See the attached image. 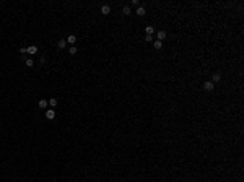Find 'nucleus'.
Segmentation results:
<instances>
[{"mask_svg": "<svg viewBox=\"0 0 244 182\" xmlns=\"http://www.w3.org/2000/svg\"><path fill=\"white\" fill-rule=\"evenodd\" d=\"M145 31H147V34H153V33H155V28H151V26H147V28H145Z\"/></svg>", "mask_w": 244, "mask_h": 182, "instance_id": "nucleus-14", "label": "nucleus"}, {"mask_svg": "<svg viewBox=\"0 0 244 182\" xmlns=\"http://www.w3.org/2000/svg\"><path fill=\"white\" fill-rule=\"evenodd\" d=\"M203 88H205L207 91H213V88H215V85H213L212 81H205V83H203Z\"/></svg>", "mask_w": 244, "mask_h": 182, "instance_id": "nucleus-3", "label": "nucleus"}, {"mask_svg": "<svg viewBox=\"0 0 244 182\" xmlns=\"http://www.w3.org/2000/svg\"><path fill=\"white\" fill-rule=\"evenodd\" d=\"M153 46H155V49H161V47H163V42H161V41H158V39H156L155 42H153Z\"/></svg>", "mask_w": 244, "mask_h": 182, "instance_id": "nucleus-13", "label": "nucleus"}, {"mask_svg": "<svg viewBox=\"0 0 244 182\" xmlns=\"http://www.w3.org/2000/svg\"><path fill=\"white\" fill-rule=\"evenodd\" d=\"M20 54L24 55V54H28V52H26V49H24V47H21V49H20Z\"/></svg>", "mask_w": 244, "mask_h": 182, "instance_id": "nucleus-18", "label": "nucleus"}, {"mask_svg": "<svg viewBox=\"0 0 244 182\" xmlns=\"http://www.w3.org/2000/svg\"><path fill=\"white\" fill-rule=\"evenodd\" d=\"M156 38H158V41L166 39V31H158V33H156Z\"/></svg>", "mask_w": 244, "mask_h": 182, "instance_id": "nucleus-6", "label": "nucleus"}, {"mask_svg": "<svg viewBox=\"0 0 244 182\" xmlns=\"http://www.w3.org/2000/svg\"><path fill=\"white\" fill-rule=\"evenodd\" d=\"M145 41H147V42H151V41H153V36L147 34V36H145Z\"/></svg>", "mask_w": 244, "mask_h": 182, "instance_id": "nucleus-17", "label": "nucleus"}, {"mask_svg": "<svg viewBox=\"0 0 244 182\" xmlns=\"http://www.w3.org/2000/svg\"><path fill=\"white\" fill-rule=\"evenodd\" d=\"M49 106L54 109L55 106H57V99H55V98H50V99H49Z\"/></svg>", "mask_w": 244, "mask_h": 182, "instance_id": "nucleus-11", "label": "nucleus"}, {"mask_svg": "<svg viewBox=\"0 0 244 182\" xmlns=\"http://www.w3.org/2000/svg\"><path fill=\"white\" fill-rule=\"evenodd\" d=\"M54 117H55V112H54V109H49V111L46 112V119H47V120H52Z\"/></svg>", "mask_w": 244, "mask_h": 182, "instance_id": "nucleus-1", "label": "nucleus"}, {"mask_svg": "<svg viewBox=\"0 0 244 182\" xmlns=\"http://www.w3.org/2000/svg\"><path fill=\"white\" fill-rule=\"evenodd\" d=\"M77 52H78V49H77V47H75V46H72V47H70V49H68V54H72V55H75V54H77Z\"/></svg>", "mask_w": 244, "mask_h": 182, "instance_id": "nucleus-16", "label": "nucleus"}, {"mask_svg": "<svg viewBox=\"0 0 244 182\" xmlns=\"http://www.w3.org/2000/svg\"><path fill=\"white\" fill-rule=\"evenodd\" d=\"M57 46H59V49H65V46H67V39H59Z\"/></svg>", "mask_w": 244, "mask_h": 182, "instance_id": "nucleus-7", "label": "nucleus"}, {"mask_svg": "<svg viewBox=\"0 0 244 182\" xmlns=\"http://www.w3.org/2000/svg\"><path fill=\"white\" fill-rule=\"evenodd\" d=\"M220 80H221L220 73H215V75H213V77H212V83H213V85H215V83H218V81H220Z\"/></svg>", "mask_w": 244, "mask_h": 182, "instance_id": "nucleus-9", "label": "nucleus"}, {"mask_svg": "<svg viewBox=\"0 0 244 182\" xmlns=\"http://www.w3.org/2000/svg\"><path fill=\"white\" fill-rule=\"evenodd\" d=\"M145 13H147V12H145V7H138V10H137V15H138V16H143Z\"/></svg>", "mask_w": 244, "mask_h": 182, "instance_id": "nucleus-12", "label": "nucleus"}, {"mask_svg": "<svg viewBox=\"0 0 244 182\" xmlns=\"http://www.w3.org/2000/svg\"><path fill=\"white\" fill-rule=\"evenodd\" d=\"M47 106H49V102H47L46 99H41V101H39V109H46Z\"/></svg>", "mask_w": 244, "mask_h": 182, "instance_id": "nucleus-8", "label": "nucleus"}, {"mask_svg": "<svg viewBox=\"0 0 244 182\" xmlns=\"http://www.w3.org/2000/svg\"><path fill=\"white\" fill-rule=\"evenodd\" d=\"M101 13H103V15H109V13H111V7H109V5H103V7H101Z\"/></svg>", "mask_w": 244, "mask_h": 182, "instance_id": "nucleus-2", "label": "nucleus"}, {"mask_svg": "<svg viewBox=\"0 0 244 182\" xmlns=\"http://www.w3.org/2000/svg\"><path fill=\"white\" fill-rule=\"evenodd\" d=\"M24 63H26V67H29V68H31V67H34V60H33V59H26V60H24Z\"/></svg>", "mask_w": 244, "mask_h": 182, "instance_id": "nucleus-10", "label": "nucleus"}, {"mask_svg": "<svg viewBox=\"0 0 244 182\" xmlns=\"http://www.w3.org/2000/svg\"><path fill=\"white\" fill-rule=\"evenodd\" d=\"M26 52H28V54H31V55H34V54H38V47H36V46H29L26 49Z\"/></svg>", "mask_w": 244, "mask_h": 182, "instance_id": "nucleus-4", "label": "nucleus"}, {"mask_svg": "<svg viewBox=\"0 0 244 182\" xmlns=\"http://www.w3.org/2000/svg\"><path fill=\"white\" fill-rule=\"evenodd\" d=\"M67 42H68V44H72V46H75V42H77V36L70 34L68 38H67Z\"/></svg>", "mask_w": 244, "mask_h": 182, "instance_id": "nucleus-5", "label": "nucleus"}, {"mask_svg": "<svg viewBox=\"0 0 244 182\" xmlns=\"http://www.w3.org/2000/svg\"><path fill=\"white\" fill-rule=\"evenodd\" d=\"M122 13H124V15H130V7H127V5H125V7L124 8H122Z\"/></svg>", "mask_w": 244, "mask_h": 182, "instance_id": "nucleus-15", "label": "nucleus"}]
</instances>
